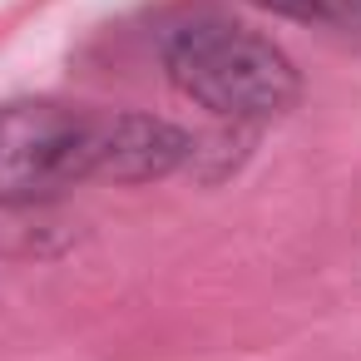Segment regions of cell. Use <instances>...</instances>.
<instances>
[{
	"label": "cell",
	"instance_id": "1",
	"mask_svg": "<svg viewBox=\"0 0 361 361\" xmlns=\"http://www.w3.org/2000/svg\"><path fill=\"white\" fill-rule=\"evenodd\" d=\"M169 80L183 99L218 119H272L297 104L292 60L247 25L188 20L164 40Z\"/></svg>",
	"mask_w": 361,
	"mask_h": 361
},
{
	"label": "cell",
	"instance_id": "3",
	"mask_svg": "<svg viewBox=\"0 0 361 361\" xmlns=\"http://www.w3.org/2000/svg\"><path fill=\"white\" fill-rule=\"evenodd\" d=\"M188 159V134L154 114H99V178L144 183Z\"/></svg>",
	"mask_w": 361,
	"mask_h": 361
},
{
	"label": "cell",
	"instance_id": "4",
	"mask_svg": "<svg viewBox=\"0 0 361 361\" xmlns=\"http://www.w3.org/2000/svg\"><path fill=\"white\" fill-rule=\"evenodd\" d=\"M252 6L287 20H351L361 11V0H252Z\"/></svg>",
	"mask_w": 361,
	"mask_h": 361
},
{
	"label": "cell",
	"instance_id": "2",
	"mask_svg": "<svg viewBox=\"0 0 361 361\" xmlns=\"http://www.w3.org/2000/svg\"><path fill=\"white\" fill-rule=\"evenodd\" d=\"M99 178V114L50 99L0 104V203H45Z\"/></svg>",
	"mask_w": 361,
	"mask_h": 361
}]
</instances>
